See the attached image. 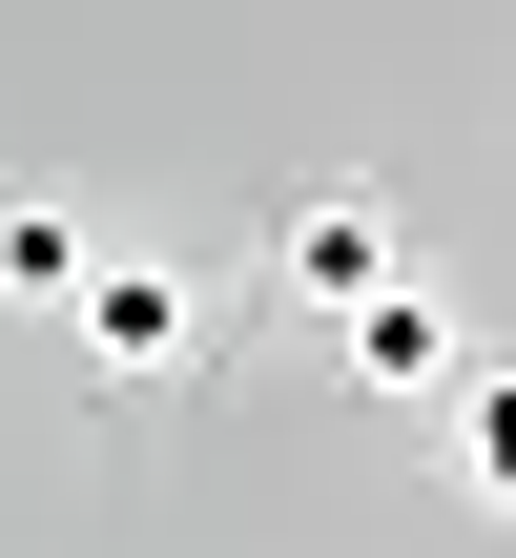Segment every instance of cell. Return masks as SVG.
Returning a JSON list of instances; mask_svg holds the SVG:
<instances>
[{
    "label": "cell",
    "instance_id": "5",
    "mask_svg": "<svg viewBox=\"0 0 516 558\" xmlns=\"http://www.w3.org/2000/svg\"><path fill=\"white\" fill-rule=\"evenodd\" d=\"M455 497L516 518V373H455Z\"/></svg>",
    "mask_w": 516,
    "mask_h": 558
},
{
    "label": "cell",
    "instance_id": "3",
    "mask_svg": "<svg viewBox=\"0 0 516 558\" xmlns=\"http://www.w3.org/2000/svg\"><path fill=\"white\" fill-rule=\"evenodd\" d=\"M352 373H372V393H434V414H455V373H476V331H455V290H434V269H393V290L352 311Z\"/></svg>",
    "mask_w": 516,
    "mask_h": 558
},
{
    "label": "cell",
    "instance_id": "1",
    "mask_svg": "<svg viewBox=\"0 0 516 558\" xmlns=\"http://www.w3.org/2000/svg\"><path fill=\"white\" fill-rule=\"evenodd\" d=\"M393 269H414V228H393L372 186H290V207H269V290H290V311H331V331H352Z\"/></svg>",
    "mask_w": 516,
    "mask_h": 558
},
{
    "label": "cell",
    "instance_id": "4",
    "mask_svg": "<svg viewBox=\"0 0 516 558\" xmlns=\"http://www.w3.org/2000/svg\"><path fill=\"white\" fill-rule=\"evenodd\" d=\"M83 269H103V228L62 186H0V311H83Z\"/></svg>",
    "mask_w": 516,
    "mask_h": 558
},
{
    "label": "cell",
    "instance_id": "2",
    "mask_svg": "<svg viewBox=\"0 0 516 558\" xmlns=\"http://www.w3.org/2000/svg\"><path fill=\"white\" fill-rule=\"evenodd\" d=\"M62 331H83V373H124V393H165V373L207 352V269H165V248H103Z\"/></svg>",
    "mask_w": 516,
    "mask_h": 558
}]
</instances>
